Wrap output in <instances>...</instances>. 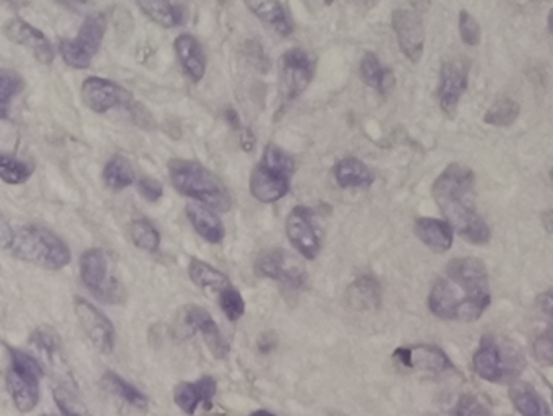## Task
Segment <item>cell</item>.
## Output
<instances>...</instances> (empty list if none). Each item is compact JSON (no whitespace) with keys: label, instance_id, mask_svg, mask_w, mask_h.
I'll return each mask as SVG.
<instances>
[{"label":"cell","instance_id":"obj_8","mask_svg":"<svg viewBox=\"0 0 553 416\" xmlns=\"http://www.w3.org/2000/svg\"><path fill=\"white\" fill-rule=\"evenodd\" d=\"M80 277L91 295L101 303L121 304L127 298V291L121 280L112 273L108 254L103 249H88L80 257Z\"/></svg>","mask_w":553,"mask_h":416},{"label":"cell","instance_id":"obj_49","mask_svg":"<svg viewBox=\"0 0 553 416\" xmlns=\"http://www.w3.org/2000/svg\"><path fill=\"white\" fill-rule=\"evenodd\" d=\"M326 4H331V2H333V0H325Z\"/></svg>","mask_w":553,"mask_h":416},{"label":"cell","instance_id":"obj_24","mask_svg":"<svg viewBox=\"0 0 553 416\" xmlns=\"http://www.w3.org/2000/svg\"><path fill=\"white\" fill-rule=\"evenodd\" d=\"M508 395L523 416H553L547 400L529 382H513Z\"/></svg>","mask_w":553,"mask_h":416},{"label":"cell","instance_id":"obj_9","mask_svg":"<svg viewBox=\"0 0 553 416\" xmlns=\"http://www.w3.org/2000/svg\"><path fill=\"white\" fill-rule=\"evenodd\" d=\"M106 33V18L101 13L88 15L82 30L75 39H62L59 43L62 59L73 69H88L93 57L101 48Z\"/></svg>","mask_w":553,"mask_h":416},{"label":"cell","instance_id":"obj_19","mask_svg":"<svg viewBox=\"0 0 553 416\" xmlns=\"http://www.w3.org/2000/svg\"><path fill=\"white\" fill-rule=\"evenodd\" d=\"M257 272L262 277L273 278L292 288H299L305 282V270L283 249H273L258 257Z\"/></svg>","mask_w":553,"mask_h":416},{"label":"cell","instance_id":"obj_3","mask_svg":"<svg viewBox=\"0 0 553 416\" xmlns=\"http://www.w3.org/2000/svg\"><path fill=\"white\" fill-rule=\"evenodd\" d=\"M2 244L15 259L61 270L70 264L72 252L56 233L38 225L13 226L2 223Z\"/></svg>","mask_w":553,"mask_h":416},{"label":"cell","instance_id":"obj_12","mask_svg":"<svg viewBox=\"0 0 553 416\" xmlns=\"http://www.w3.org/2000/svg\"><path fill=\"white\" fill-rule=\"evenodd\" d=\"M31 350L35 351L36 360L41 363L44 371H48L56 379H61L62 386L75 387L69 364L65 361L61 337L56 330L43 325L33 332L30 338Z\"/></svg>","mask_w":553,"mask_h":416},{"label":"cell","instance_id":"obj_11","mask_svg":"<svg viewBox=\"0 0 553 416\" xmlns=\"http://www.w3.org/2000/svg\"><path fill=\"white\" fill-rule=\"evenodd\" d=\"M315 74V59L304 49H289L279 61V95L291 103L309 87Z\"/></svg>","mask_w":553,"mask_h":416},{"label":"cell","instance_id":"obj_18","mask_svg":"<svg viewBox=\"0 0 553 416\" xmlns=\"http://www.w3.org/2000/svg\"><path fill=\"white\" fill-rule=\"evenodd\" d=\"M393 28L398 36L399 48L409 61H421L424 54V25H422L419 13L411 10L399 9L393 12Z\"/></svg>","mask_w":553,"mask_h":416},{"label":"cell","instance_id":"obj_16","mask_svg":"<svg viewBox=\"0 0 553 416\" xmlns=\"http://www.w3.org/2000/svg\"><path fill=\"white\" fill-rule=\"evenodd\" d=\"M286 233L292 246L296 247L305 259L313 260L318 256L322 249V238L310 208L296 207L289 213Z\"/></svg>","mask_w":553,"mask_h":416},{"label":"cell","instance_id":"obj_45","mask_svg":"<svg viewBox=\"0 0 553 416\" xmlns=\"http://www.w3.org/2000/svg\"><path fill=\"white\" fill-rule=\"evenodd\" d=\"M537 299H539V301H537V303H539V308H541L545 314H549V316L553 317V288L552 290H547L545 293H542Z\"/></svg>","mask_w":553,"mask_h":416},{"label":"cell","instance_id":"obj_46","mask_svg":"<svg viewBox=\"0 0 553 416\" xmlns=\"http://www.w3.org/2000/svg\"><path fill=\"white\" fill-rule=\"evenodd\" d=\"M544 225L547 231L553 233V212H547L544 215Z\"/></svg>","mask_w":553,"mask_h":416},{"label":"cell","instance_id":"obj_51","mask_svg":"<svg viewBox=\"0 0 553 416\" xmlns=\"http://www.w3.org/2000/svg\"><path fill=\"white\" fill-rule=\"evenodd\" d=\"M219 2H223V4H224V2H226V0H219Z\"/></svg>","mask_w":553,"mask_h":416},{"label":"cell","instance_id":"obj_31","mask_svg":"<svg viewBox=\"0 0 553 416\" xmlns=\"http://www.w3.org/2000/svg\"><path fill=\"white\" fill-rule=\"evenodd\" d=\"M189 277L203 290L223 291L226 286L231 285L229 278L221 270L215 269L213 265L206 264L200 259L190 260Z\"/></svg>","mask_w":553,"mask_h":416},{"label":"cell","instance_id":"obj_30","mask_svg":"<svg viewBox=\"0 0 553 416\" xmlns=\"http://www.w3.org/2000/svg\"><path fill=\"white\" fill-rule=\"evenodd\" d=\"M361 77L369 87L375 88L380 93L390 91L395 85V75L390 69H385L378 57L373 52H367L362 57L361 62Z\"/></svg>","mask_w":553,"mask_h":416},{"label":"cell","instance_id":"obj_52","mask_svg":"<svg viewBox=\"0 0 553 416\" xmlns=\"http://www.w3.org/2000/svg\"><path fill=\"white\" fill-rule=\"evenodd\" d=\"M43 416H57V415H49V413H48V415H43Z\"/></svg>","mask_w":553,"mask_h":416},{"label":"cell","instance_id":"obj_41","mask_svg":"<svg viewBox=\"0 0 553 416\" xmlns=\"http://www.w3.org/2000/svg\"><path fill=\"white\" fill-rule=\"evenodd\" d=\"M459 35L463 39L464 44L468 46H477L481 43L482 31L479 22L472 17L471 13L466 10L459 12Z\"/></svg>","mask_w":553,"mask_h":416},{"label":"cell","instance_id":"obj_20","mask_svg":"<svg viewBox=\"0 0 553 416\" xmlns=\"http://www.w3.org/2000/svg\"><path fill=\"white\" fill-rule=\"evenodd\" d=\"M4 35L12 43L30 49L33 56L36 57V61L41 64L48 65L54 61V49H52L49 39L30 23L23 22L20 18H10L9 22L4 25Z\"/></svg>","mask_w":553,"mask_h":416},{"label":"cell","instance_id":"obj_13","mask_svg":"<svg viewBox=\"0 0 553 416\" xmlns=\"http://www.w3.org/2000/svg\"><path fill=\"white\" fill-rule=\"evenodd\" d=\"M73 308H75V314H77L78 322L82 325L83 332L93 343V347L104 355L112 353L114 345H116V330L108 317L104 316L95 304L86 301L82 296H75Z\"/></svg>","mask_w":553,"mask_h":416},{"label":"cell","instance_id":"obj_28","mask_svg":"<svg viewBox=\"0 0 553 416\" xmlns=\"http://www.w3.org/2000/svg\"><path fill=\"white\" fill-rule=\"evenodd\" d=\"M348 301L352 308L359 311H372L380 308L382 290L377 280L372 277H361L348 288Z\"/></svg>","mask_w":553,"mask_h":416},{"label":"cell","instance_id":"obj_25","mask_svg":"<svg viewBox=\"0 0 553 416\" xmlns=\"http://www.w3.org/2000/svg\"><path fill=\"white\" fill-rule=\"evenodd\" d=\"M177 57L184 67L185 74L192 78L193 82H200L205 77L206 59L202 46L192 35H181L174 43Z\"/></svg>","mask_w":553,"mask_h":416},{"label":"cell","instance_id":"obj_15","mask_svg":"<svg viewBox=\"0 0 553 416\" xmlns=\"http://www.w3.org/2000/svg\"><path fill=\"white\" fill-rule=\"evenodd\" d=\"M469 61L463 57H455L443 62L440 72V87H438V103L445 116L455 119L458 113L459 98L468 88Z\"/></svg>","mask_w":553,"mask_h":416},{"label":"cell","instance_id":"obj_37","mask_svg":"<svg viewBox=\"0 0 553 416\" xmlns=\"http://www.w3.org/2000/svg\"><path fill=\"white\" fill-rule=\"evenodd\" d=\"M54 400L64 416H95L88 412V408L69 386H57L54 389Z\"/></svg>","mask_w":553,"mask_h":416},{"label":"cell","instance_id":"obj_17","mask_svg":"<svg viewBox=\"0 0 553 416\" xmlns=\"http://www.w3.org/2000/svg\"><path fill=\"white\" fill-rule=\"evenodd\" d=\"M393 360L401 368L419 373H445L453 368L445 351L435 345H416V347L398 348L393 353Z\"/></svg>","mask_w":553,"mask_h":416},{"label":"cell","instance_id":"obj_53","mask_svg":"<svg viewBox=\"0 0 553 416\" xmlns=\"http://www.w3.org/2000/svg\"><path fill=\"white\" fill-rule=\"evenodd\" d=\"M552 319H553V317H552Z\"/></svg>","mask_w":553,"mask_h":416},{"label":"cell","instance_id":"obj_26","mask_svg":"<svg viewBox=\"0 0 553 416\" xmlns=\"http://www.w3.org/2000/svg\"><path fill=\"white\" fill-rule=\"evenodd\" d=\"M335 179L343 189H365L372 186L375 178L369 166L354 156H348L336 163Z\"/></svg>","mask_w":553,"mask_h":416},{"label":"cell","instance_id":"obj_14","mask_svg":"<svg viewBox=\"0 0 553 416\" xmlns=\"http://www.w3.org/2000/svg\"><path fill=\"white\" fill-rule=\"evenodd\" d=\"M82 98L86 106L98 114L108 113L114 108L132 109L135 106L130 91L101 77L86 78L82 85Z\"/></svg>","mask_w":553,"mask_h":416},{"label":"cell","instance_id":"obj_29","mask_svg":"<svg viewBox=\"0 0 553 416\" xmlns=\"http://www.w3.org/2000/svg\"><path fill=\"white\" fill-rule=\"evenodd\" d=\"M103 387L109 390L112 395H116L119 399L129 403L132 407L138 408V410H146L148 408V397L143 394L142 390H138L137 387L132 386L130 382L125 381L124 377L114 373V371H108L103 374Z\"/></svg>","mask_w":553,"mask_h":416},{"label":"cell","instance_id":"obj_43","mask_svg":"<svg viewBox=\"0 0 553 416\" xmlns=\"http://www.w3.org/2000/svg\"><path fill=\"white\" fill-rule=\"evenodd\" d=\"M138 189L148 202H156L163 197V184L158 179L143 178L138 182Z\"/></svg>","mask_w":553,"mask_h":416},{"label":"cell","instance_id":"obj_10","mask_svg":"<svg viewBox=\"0 0 553 416\" xmlns=\"http://www.w3.org/2000/svg\"><path fill=\"white\" fill-rule=\"evenodd\" d=\"M177 330V337L190 338L193 335L202 334L205 338L206 347L210 348L215 358L221 360L228 355L229 347L224 340L221 330L210 312L197 304L184 306L179 312V319L174 324Z\"/></svg>","mask_w":553,"mask_h":416},{"label":"cell","instance_id":"obj_42","mask_svg":"<svg viewBox=\"0 0 553 416\" xmlns=\"http://www.w3.org/2000/svg\"><path fill=\"white\" fill-rule=\"evenodd\" d=\"M532 351L539 363L553 366V327L545 330L544 334L536 338V342L532 345Z\"/></svg>","mask_w":553,"mask_h":416},{"label":"cell","instance_id":"obj_1","mask_svg":"<svg viewBox=\"0 0 553 416\" xmlns=\"http://www.w3.org/2000/svg\"><path fill=\"white\" fill-rule=\"evenodd\" d=\"M489 306V273L476 257L451 260L429 295L430 311L443 321L476 322Z\"/></svg>","mask_w":553,"mask_h":416},{"label":"cell","instance_id":"obj_47","mask_svg":"<svg viewBox=\"0 0 553 416\" xmlns=\"http://www.w3.org/2000/svg\"><path fill=\"white\" fill-rule=\"evenodd\" d=\"M547 25H549L550 35L553 36V9L550 10L549 18H547Z\"/></svg>","mask_w":553,"mask_h":416},{"label":"cell","instance_id":"obj_50","mask_svg":"<svg viewBox=\"0 0 553 416\" xmlns=\"http://www.w3.org/2000/svg\"><path fill=\"white\" fill-rule=\"evenodd\" d=\"M333 416H346V415H341V413H335V415Z\"/></svg>","mask_w":553,"mask_h":416},{"label":"cell","instance_id":"obj_6","mask_svg":"<svg viewBox=\"0 0 553 416\" xmlns=\"http://www.w3.org/2000/svg\"><path fill=\"white\" fill-rule=\"evenodd\" d=\"M296 161L275 143H268L263 158L250 176V192L263 204H275L291 189Z\"/></svg>","mask_w":553,"mask_h":416},{"label":"cell","instance_id":"obj_35","mask_svg":"<svg viewBox=\"0 0 553 416\" xmlns=\"http://www.w3.org/2000/svg\"><path fill=\"white\" fill-rule=\"evenodd\" d=\"M130 238L133 244L146 252H156L161 244V236L148 220H135L130 225Z\"/></svg>","mask_w":553,"mask_h":416},{"label":"cell","instance_id":"obj_38","mask_svg":"<svg viewBox=\"0 0 553 416\" xmlns=\"http://www.w3.org/2000/svg\"><path fill=\"white\" fill-rule=\"evenodd\" d=\"M219 306L223 309L224 316L229 321L236 322L244 316L245 301L241 293L234 286L229 285L223 291H219Z\"/></svg>","mask_w":553,"mask_h":416},{"label":"cell","instance_id":"obj_36","mask_svg":"<svg viewBox=\"0 0 553 416\" xmlns=\"http://www.w3.org/2000/svg\"><path fill=\"white\" fill-rule=\"evenodd\" d=\"M31 174H33V166L30 163L7 155L0 158V178L5 184H13V186L23 184L31 178Z\"/></svg>","mask_w":553,"mask_h":416},{"label":"cell","instance_id":"obj_48","mask_svg":"<svg viewBox=\"0 0 553 416\" xmlns=\"http://www.w3.org/2000/svg\"><path fill=\"white\" fill-rule=\"evenodd\" d=\"M249 416H276L275 413L266 412V410H258V412H253Z\"/></svg>","mask_w":553,"mask_h":416},{"label":"cell","instance_id":"obj_23","mask_svg":"<svg viewBox=\"0 0 553 416\" xmlns=\"http://www.w3.org/2000/svg\"><path fill=\"white\" fill-rule=\"evenodd\" d=\"M187 217L193 228L202 236L205 241L211 244L221 243L224 239L223 221L219 220L218 215L213 212V208L208 205L198 204L187 205Z\"/></svg>","mask_w":553,"mask_h":416},{"label":"cell","instance_id":"obj_32","mask_svg":"<svg viewBox=\"0 0 553 416\" xmlns=\"http://www.w3.org/2000/svg\"><path fill=\"white\" fill-rule=\"evenodd\" d=\"M146 17L164 28L181 25L182 12L171 0H135Z\"/></svg>","mask_w":553,"mask_h":416},{"label":"cell","instance_id":"obj_5","mask_svg":"<svg viewBox=\"0 0 553 416\" xmlns=\"http://www.w3.org/2000/svg\"><path fill=\"white\" fill-rule=\"evenodd\" d=\"M526 368L523 353L506 338L484 335L472 355V369L484 381L505 384L513 382Z\"/></svg>","mask_w":553,"mask_h":416},{"label":"cell","instance_id":"obj_7","mask_svg":"<svg viewBox=\"0 0 553 416\" xmlns=\"http://www.w3.org/2000/svg\"><path fill=\"white\" fill-rule=\"evenodd\" d=\"M10 364L7 369V389L18 412L30 413L39 403V379L43 376V366L35 355L10 348Z\"/></svg>","mask_w":553,"mask_h":416},{"label":"cell","instance_id":"obj_4","mask_svg":"<svg viewBox=\"0 0 553 416\" xmlns=\"http://www.w3.org/2000/svg\"><path fill=\"white\" fill-rule=\"evenodd\" d=\"M171 181L179 194L187 195L218 212H229L231 195L224 182L197 161H169Z\"/></svg>","mask_w":553,"mask_h":416},{"label":"cell","instance_id":"obj_39","mask_svg":"<svg viewBox=\"0 0 553 416\" xmlns=\"http://www.w3.org/2000/svg\"><path fill=\"white\" fill-rule=\"evenodd\" d=\"M25 87L23 78L15 74L12 70H2L0 72V108H2V116H7V106L13 96L18 95Z\"/></svg>","mask_w":553,"mask_h":416},{"label":"cell","instance_id":"obj_40","mask_svg":"<svg viewBox=\"0 0 553 416\" xmlns=\"http://www.w3.org/2000/svg\"><path fill=\"white\" fill-rule=\"evenodd\" d=\"M443 416H493L489 407L479 397L464 394L459 397L455 407Z\"/></svg>","mask_w":553,"mask_h":416},{"label":"cell","instance_id":"obj_34","mask_svg":"<svg viewBox=\"0 0 553 416\" xmlns=\"http://www.w3.org/2000/svg\"><path fill=\"white\" fill-rule=\"evenodd\" d=\"M519 103L511 98H500L490 106L489 111L485 113L484 122L489 126L508 127L518 119Z\"/></svg>","mask_w":553,"mask_h":416},{"label":"cell","instance_id":"obj_22","mask_svg":"<svg viewBox=\"0 0 553 416\" xmlns=\"http://www.w3.org/2000/svg\"><path fill=\"white\" fill-rule=\"evenodd\" d=\"M414 233L430 251L443 254L453 246V226L448 221L435 218H419L414 225Z\"/></svg>","mask_w":553,"mask_h":416},{"label":"cell","instance_id":"obj_44","mask_svg":"<svg viewBox=\"0 0 553 416\" xmlns=\"http://www.w3.org/2000/svg\"><path fill=\"white\" fill-rule=\"evenodd\" d=\"M54 2L73 13H90L93 9V0H54Z\"/></svg>","mask_w":553,"mask_h":416},{"label":"cell","instance_id":"obj_21","mask_svg":"<svg viewBox=\"0 0 553 416\" xmlns=\"http://www.w3.org/2000/svg\"><path fill=\"white\" fill-rule=\"evenodd\" d=\"M218 382L213 376H203L197 382H181L174 389V402L182 412L193 415L197 412L198 405L211 407L215 399Z\"/></svg>","mask_w":553,"mask_h":416},{"label":"cell","instance_id":"obj_2","mask_svg":"<svg viewBox=\"0 0 553 416\" xmlns=\"http://www.w3.org/2000/svg\"><path fill=\"white\" fill-rule=\"evenodd\" d=\"M474 184L476 176L468 166L451 163L433 182L432 194L453 230L468 243L484 246L490 241V228L477 213Z\"/></svg>","mask_w":553,"mask_h":416},{"label":"cell","instance_id":"obj_33","mask_svg":"<svg viewBox=\"0 0 553 416\" xmlns=\"http://www.w3.org/2000/svg\"><path fill=\"white\" fill-rule=\"evenodd\" d=\"M103 178L112 191H124L132 184L135 174L130 161L125 156L116 155L104 166Z\"/></svg>","mask_w":553,"mask_h":416},{"label":"cell","instance_id":"obj_27","mask_svg":"<svg viewBox=\"0 0 553 416\" xmlns=\"http://www.w3.org/2000/svg\"><path fill=\"white\" fill-rule=\"evenodd\" d=\"M247 9L260 18L262 22L273 26L279 35L289 36L292 33V26L289 23L283 5L278 0H244Z\"/></svg>","mask_w":553,"mask_h":416}]
</instances>
